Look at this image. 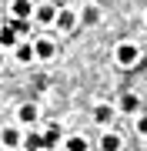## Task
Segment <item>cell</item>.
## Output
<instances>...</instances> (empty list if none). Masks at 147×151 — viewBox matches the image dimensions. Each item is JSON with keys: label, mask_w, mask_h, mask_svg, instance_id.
<instances>
[{"label": "cell", "mask_w": 147, "mask_h": 151, "mask_svg": "<svg viewBox=\"0 0 147 151\" xmlns=\"http://www.w3.org/2000/svg\"><path fill=\"white\" fill-rule=\"evenodd\" d=\"M10 10H13V20H27V14L33 10V7H30V0H13Z\"/></svg>", "instance_id": "obj_2"}, {"label": "cell", "mask_w": 147, "mask_h": 151, "mask_svg": "<svg viewBox=\"0 0 147 151\" xmlns=\"http://www.w3.org/2000/svg\"><path fill=\"white\" fill-rule=\"evenodd\" d=\"M57 24H60L64 30H70V27H74L77 20H74V14H70V10H60V14H57Z\"/></svg>", "instance_id": "obj_6"}, {"label": "cell", "mask_w": 147, "mask_h": 151, "mask_svg": "<svg viewBox=\"0 0 147 151\" xmlns=\"http://www.w3.org/2000/svg\"><path fill=\"white\" fill-rule=\"evenodd\" d=\"M20 121H37V108H33V104H23V108H20Z\"/></svg>", "instance_id": "obj_7"}, {"label": "cell", "mask_w": 147, "mask_h": 151, "mask_svg": "<svg viewBox=\"0 0 147 151\" xmlns=\"http://www.w3.org/2000/svg\"><path fill=\"white\" fill-rule=\"evenodd\" d=\"M17 57H20V60H30V57H33V50L27 47V44H23V47H20V50H17Z\"/></svg>", "instance_id": "obj_16"}, {"label": "cell", "mask_w": 147, "mask_h": 151, "mask_svg": "<svg viewBox=\"0 0 147 151\" xmlns=\"http://www.w3.org/2000/svg\"><path fill=\"white\" fill-rule=\"evenodd\" d=\"M94 114H97V121H110V108H107V104H97Z\"/></svg>", "instance_id": "obj_15"}, {"label": "cell", "mask_w": 147, "mask_h": 151, "mask_svg": "<svg viewBox=\"0 0 147 151\" xmlns=\"http://www.w3.org/2000/svg\"><path fill=\"white\" fill-rule=\"evenodd\" d=\"M67 148H70V151H87V141H84V138H70Z\"/></svg>", "instance_id": "obj_14"}, {"label": "cell", "mask_w": 147, "mask_h": 151, "mask_svg": "<svg viewBox=\"0 0 147 151\" xmlns=\"http://www.w3.org/2000/svg\"><path fill=\"white\" fill-rule=\"evenodd\" d=\"M40 145H44V148H54L57 145V128H47V134H40Z\"/></svg>", "instance_id": "obj_8"}, {"label": "cell", "mask_w": 147, "mask_h": 151, "mask_svg": "<svg viewBox=\"0 0 147 151\" xmlns=\"http://www.w3.org/2000/svg\"><path fill=\"white\" fill-rule=\"evenodd\" d=\"M37 20H40V24H54V20H57V7H54V4L37 7Z\"/></svg>", "instance_id": "obj_1"}, {"label": "cell", "mask_w": 147, "mask_h": 151, "mask_svg": "<svg viewBox=\"0 0 147 151\" xmlns=\"http://www.w3.org/2000/svg\"><path fill=\"white\" fill-rule=\"evenodd\" d=\"M84 20H87V24H94V20H97V7H87V14H84Z\"/></svg>", "instance_id": "obj_17"}, {"label": "cell", "mask_w": 147, "mask_h": 151, "mask_svg": "<svg viewBox=\"0 0 147 151\" xmlns=\"http://www.w3.org/2000/svg\"><path fill=\"white\" fill-rule=\"evenodd\" d=\"M134 57H137V47H131V44H120L117 47V60L120 64H134Z\"/></svg>", "instance_id": "obj_3"}, {"label": "cell", "mask_w": 147, "mask_h": 151, "mask_svg": "<svg viewBox=\"0 0 147 151\" xmlns=\"http://www.w3.org/2000/svg\"><path fill=\"white\" fill-rule=\"evenodd\" d=\"M23 148L27 151H40L44 145H40V134H30V138H23Z\"/></svg>", "instance_id": "obj_10"}, {"label": "cell", "mask_w": 147, "mask_h": 151, "mask_svg": "<svg viewBox=\"0 0 147 151\" xmlns=\"http://www.w3.org/2000/svg\"><path fill=\"white\" fill-rule=\"evenodd\" d=\"M100 148H104V151H120V138H117V134H104V138H100Z\"/></svg>", "instance_id": "obj_5"}, {"label": "cell", "mask_w": 147, "mask_h": 151, "mask_svg": "<svg viewBox=\"0 0 147 151\" xmlns=\"http://www.w3.org/2000/svg\"><path fill=\"white\" fill-rule=\"evenodd\" d=\"M7 30H10L13 37H17V34H27V20H13V24H7Z\"/></svg>", "instance_id": "obj_11"}, {"label": "cell", "mask_w": 147, "mask_h": 151, "mask_svg": "<svg viewBox=\"0 0 147 151\" xmlns=\"http://www.w3.org/2000/svg\"><path fill=\"white\" fill-rule=\"evenodd\" d=\"M4 145H10V148H17V145H20V134H17L13 128H7V131H4Z\"/></svg>", "instance_id": "obj_9"}, {"label": "cell", "mask_w": 147, "mask_h": 151, "mask_svg": "<svg viewBox=\"0 0 147 151\" xmlns=\"http://www.w3.org/2000/svg\"><path fill=\"white\" fill-rule=\"evenodd\" d=\"M0 44H4V47H13V44H17V37H13L7 27H0Z\"/></svg>", "instance_id": "obj_12"}, {"label": "cell", "mask_w": 147, "mask_h": 151, "mask_svg": "<svg viewBox=\"0 0 147 151\" xmlns=\"http://www.w3.org/2000/svg\"><path fill=\"white\" fill-rule=\"evenodd\" d=\"M120 104H124V111H137V97H134V94H124Z\"/></svg>", "instance_id": "obj_13"}, {"label": "cell", "mask_w": 147, "mask_h": 151, "mask_svg": "<svg viewBox=\"0 0 147 151\" xmlns=\"http://www.w3.org/2000/svg\"><path fill=\"white\" fill-rule=\"evenodd\" d=\"M30 50H33L37 57H44V60H47V57H54V44H50V40H37Z\"/></svg>", "instance_id": "obj_4"}]
</instances>
